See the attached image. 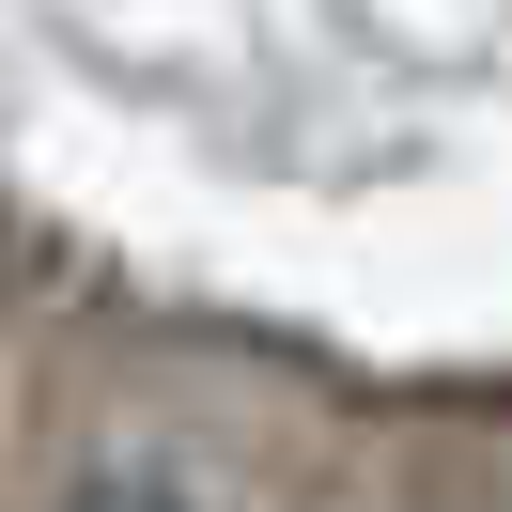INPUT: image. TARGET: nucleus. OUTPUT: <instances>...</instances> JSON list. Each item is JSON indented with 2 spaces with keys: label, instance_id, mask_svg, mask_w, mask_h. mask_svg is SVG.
Returning a JSON list of instances; mask_svg holds the SVG:
<instances>
[{
  "label": "nucleus",
  "instance_id": "1",
  "mask_svg": "<svg viewBox=\"0 0 512 512\" xmlns=\"http://www.w3.org/2000/svg\"><path fill=\"white\" fill-rule=\"evenodd\" d=\"M78 512H171V497H78Z\"/></svg>",
  "mask_w": 512,
  "mask_h": 512
}]
</instances>
